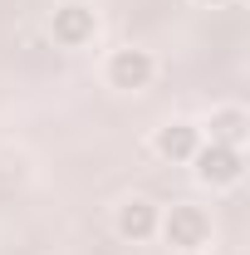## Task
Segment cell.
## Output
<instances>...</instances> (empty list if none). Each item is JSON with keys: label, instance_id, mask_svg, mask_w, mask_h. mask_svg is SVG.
Returning a JSON list of instances; mask_svg holds the SVG:
<instances>
[{"label": "cell", "instance_id": "cell-8", "mask_svg": "<svg viewBox=\"0 0 250 255\" xmlns=\"http://www.w3.org/2000/svg\"><path fill=\"white\" fill-rule=\"evenodd\" d=\"M206 5H221V0H206Z\"/></svg>", "mask_w": 250, "mask_h": 255}, {"label": "cell", "instance_id": "cell-4", "mask_svg": "<svg viewBox=\"0 0 250 255\" xmlns=\"http://www.w3.org/2000/svg\"><path fill=\"white\" fill-rule=\"evenodd\" d=\"M54 39L59 44H89L94 39V10H84V5L54 10Z\"/></svg>", "mask_w": 250, "mask_h": 255}, {"label": "cell", "instance_id": "cell-7", "mask_svg": "<svg viewBox=\"0 0 250 255\" xmlns=\"http://www.w3.org/2000/svg\"><path fill=\"white\" fill-rule=\"evenodd\" d=\"M211 137H216L221 147H236V142L246 137V118H241L236 108H226V113H216V118H211Z\"/></svg>", "mask_w": 250, "mask_h": 255}, {"label": "cell", "instance_id": "cell-1", "mask_svg": "<svg viewBox=\"0 0 250 255\" xmlns=\"http://www.w3.org/2000/svg\"><path fill=\"white\" fill-rule=\"evenodd\" d=\"M206 216L196 211V206H172V216L162 226V236H167V246H177V251H196L201 241H206Z\"/></svg>", "mask_w": 250, "mask_h": 255}, {"label": "cell", "instance_id": "cell-3", "mask_svg": "<svg viewBox=\"0 0 250 255\" xmlns=\"http://www.w3.org/2000/svg\"><path fill=\"white\" fill-rule=\"evenodd\" d=\"M108 79H113V89H142L152 79V59L142 49H118L108 59Z\"/></svg>", "mask_w": 250, "mask_h": 255}, {"label": "cell", "instance_id": "cell-2", "mask_svg": "<svg viewBox=\"0 0 250 255\" xmlns=\"http://www.w3.org/2000/svg\"><path fill=\"white\" fill-rule=\"evenodd\" d=\"M191 157H196L201 182H216V187H226V182H236V177H241V152H236V147H221V142H211V147H196Z\"/></svg>", "mask_w": 250, "mask_h": 255}, {"label": "cell", "instance_id": "cell-6", "mask_svg": "<svg viewBox=\"0 0 250 255\" xmlns=\"http://www.w3.org/2000/svg\"><path fill=\"white\" fill-rule=\"evenodd\" d=\"M157 152H162V157H172V162L191 157V152H196V128H187V123H167L162 132H157Z\"/></svg>", "mask_w": 250, "mask_h": 255}, {"label": "cell", "instance_id": "cell-5", "mask_svg": "<svg viewBox=\"0 0 250 255\" xmlns=\"http://www.w3.org/2000/svg\"><path fill=\"white\" fill-rule=\"evenodd\" d=\"M118 231H123L127 241H147L157 231V211L147 206V201H127L123 211H118Z\"/></svg>", "mask_w": 250, "mask_h": 255}]
</instances>
